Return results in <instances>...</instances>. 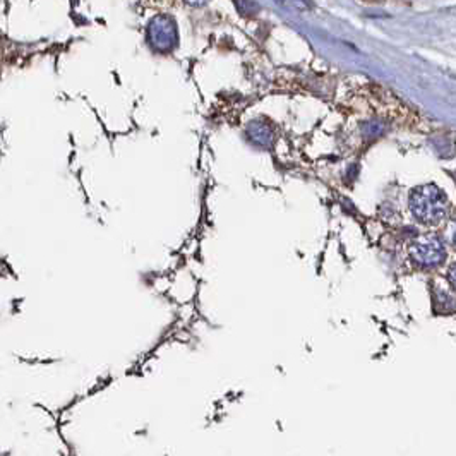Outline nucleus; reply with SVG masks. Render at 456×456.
Segmentation results:
<instances>
[{
	"instance_id": "4",
	"label": "nucleus",
	"mask_w": 456,
	"mask_h": 456,
	"mask_svg": "<svg viewBox=\"0 0 456 456\" xmlns=\"http://www.w3.org/2000/svg\"><path fill=\"white\" fill-rule=\"evenodd\" d=\"M362 2H365V3H374V2H378V0H362Z\"/></svg>"
},
{
	"instance_id": "3",
	"label": "nucleus",
	"mask_w": 456,
	"mask_h": 456,
	"mask_svg": "<svg viewBox=\"0 0 456 456\" xmlns=\"http://www.w3.org/2000/svg\"><path fill=\"white\" fill-rule=\"evenodd\" d=\"M455 290H444V287L434 285L431 290V297H433V309L436 314L450 316L455 312Z\"/></svg>"
},
{
	"instance_id": "2",
	"label": "nucleus",
	"mask_w": 456,
	"mask_h": 456,
	"mask_svg": "<svg viewBox=\"0 0 456 456\" xmlns=\"http://www.w3.org/2000/svg\"><path fill=\"white\" fill-rule=\"evenodd\" d=\"M410 257L420 270H436L446 259V249L436 235H426L410 247Z\"/></svg>"
},
{
	"instance_id": "1",
	"label": "nucleus",
	"mask_w": 456,
	"mask_h": 456,
	"mask_svg": "<svg viewBox=\"0 0 456 456\" xmlns=\"http://www.w3.org/2000/svg\"><path fill=\"white\" fill-rule=\"evenodd\" d=\"M410 210L424 225H439L446 218V196L434 186L419 187L410 197Z\"/></svg>"
}]
</instances>
